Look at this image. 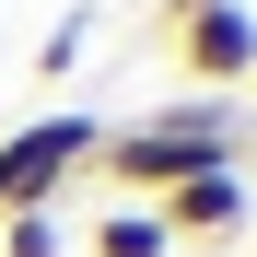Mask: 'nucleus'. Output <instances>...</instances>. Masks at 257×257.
<instances>
[{
	"instance_id": "f257e3e1",
	"label": "nucleus",
	"mask_w": 257,
	"mask_h": 257,
	"mask_svg": "<svg viewBox=\"0 0 257 257\" xmlns=\"http://www.w3.org/2000/svg\"><path fill=\"white\" fill-rule=\"evenodd\" d=\"M210 164H245V128H234V105H222V94H199V105H164V117H128V128H105L94 176H105L117 199H164V187L210 176Z\"/></svg>"
},
{
	"instance_id": "f03ea898",
	"label": "nucleus",
	"mask_w": 257,
	"mask_h": 257,
	"mask_svg": "<svg viewBox=\"0 0 257 257\" xmlns=\"http://www.w3.org/2000/svg\"><path fill=\"white\" fill-rule=\"evenodd\" d=\"M94 152H105V117H94V105H47V117H24L12 141H0V222H12V210H47Z\"/></svg>"
},
{
	"instance_id": "7ed1b4c3",
	"label": "nucleus",
	"mask_w": 257,
	"mask_h": 257,
	"mask_svg": "<svg viewBox=\"0 0 257 257\" xmlns=\"http://www.w3.org/2000/svg\"><path fill=\"white\" fill-rule=\"evenodd\" d=\"M164 35H176V70L199 82V94L257 82V12L245 0H164Z\"/></svg>"
},
{
	"instance_id": "20e7f679",
	"label": "nucleus",
	"mask_w": 257,
	"mask_h": 257,
	"mask_svg": "<svg viewBox=\"0 0 257 257\" xmlns=\"http://www.w3.org/2000/svg\"><path fill=\"white\" fill-rule=\"evenodd\" d=\"M152 210H164V234H176V245H222V234H245V222H257V187H245V164H210V176L164 187Z\"/></svg>"
},
{
	"instance_id": "39448f33",
	"label": "nucleus",
	"mask_w": 257,
	"mask_h": 257,
	"mask_svg": "<svg viewBox=\"0 0 257 257\" xmlns=\"http://www.w3.org/2000/svg\"><path fill=\"white\" fill-rule=\"evenodd\" d=\"M94 257H176V234H164L152 199H117L105 222H94Z\"/></svg>"
},
{
	"instance_id": "423d86ee",
	"label": "nucleus",
	"mask_w": 257,
	"mask_h": 257,
	"mask_svg": "<svg viewBox=\"0 0 257 257\" xmlns=\"http://www.w3.org/2000/svg\"><path fill=\"white\" fill-rule=\"evenodd\" d=\"M0 257H70L59 210H12V222H0Z\"/></svg>"
}]
</instances>
